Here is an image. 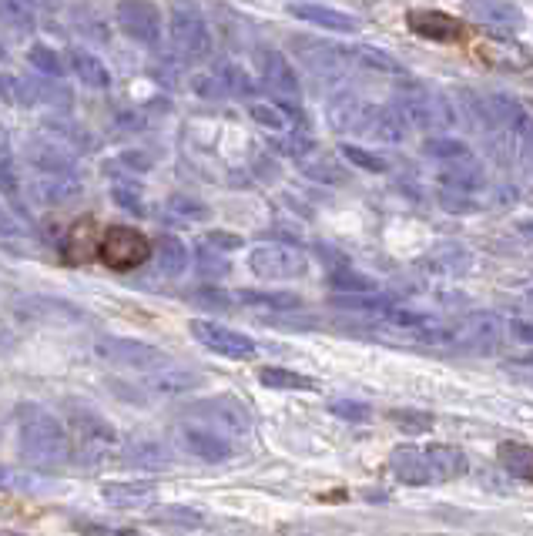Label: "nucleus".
<instances>
[{"instance_id":"obj_1","label":"nucleus","mask_w":533,"mask_h":536,"mask_svg":"<svg viewBox=\"0 0 533 536\" xmlns=\"http://www.w3.org/2000/svg\"><path fill=\"white\" fill-rule=\"evenodd\" d=\"M17 446H21V459L31 466H64L74 459L68 426H61L54 413L31 402L17 409Z\"/></svg>"},{"instance_id":"obj_2","label":"nucleus","mask_w":533,"mask_h":536,"mask_svg":"<svg viewBox=\"0 0 533 536\" xmlns=\"http://www.w3.org/2000/svg\"><path fill=\"white\" fill-rule=\"evenodd\" d=\"M68 433L74 443V456H81L91 466H108L118 456V429L108 419L94 413V406L84 402H68Z\"/></svg>"},{"instance_id":"obj_3","label":"nucleus","mask_w":533,"mask_h":536,"mask_svg":"<svg viewBox=\"0 0 533 536\" xmlns=\"http://www.w3.org/2000/svg\"><path fill=\"white\" fill-rule=\"evenodd\" d=\"M151 252H155L151 238L131 225H111L101 232L98 258L111 268V272H135V268L148 262Z\"/></svg>"},{"instance_id":"obj_4","label":"nucleus","mask_w":533,"mask_h":536,"mask_svg":"<svg viewBox=\"0 0 533 536\" xmlns=\"http://www.w3.org/2000/svg\"><path fill=\"white\" fill-rule=\"evenodd\" d=\"M192 416L202 423L205 429H212L222 439H242L249 436V413H245V406L239 399L232 396H215V399H205L198 402L192 409Z\"/></svg>"},{"instance_id":"obj_5","label":"nucleus","mask_w":533,"mask_h":536,"mask_svg":"<svg viewBox=\"0 0 533 536\" xmlns=\"http://www.w3.org/2000/svg\"><path fill=\"white\" fill-rule=\"evenodd\" d=\"M188 332H192L205 349H212L215 356H222V359H252L255 356V342L249 335L239 329H228L222 322L192 319L188 322Z\"/></svg>"},{"instance_id":"obj_6","label":"nucleus","mask_w":533,"mask_h":536,"mask_svg":"<svg viewBox=\"0 0 533 536\" xmlns=\"http://www.w3.org/2000/svg\"><path fill=\"white\" fill-rule=\"evenodd\" d=\"M249 268L259 279L285 282V279H302L309 262H306V255L295 252L289 245H259L249 255Z\"/></svg>"},{"instance_id":"obj_7","label":"nucleus","mask_w":533,"mask_h":536,"mask_svg":"<svg viewBox=\"0 0 533 536\" xmlns=\"http://www.w3.org/2000/svg\"><path fill=\"white\" fill-rule=\"evenodd\" d=\"M98 356L104 362H114V366H128V369H141V372L161 369L168 362L165 352L148 346V342H138V339H101Z\"/></svg>"},{"instance_id":"obj_8","label":"nucleus","mask_w":533,"mask_h":536,"mask_svg":"<svg viewBox=\"0 0 533 536\" xmlns=\"http://www.w3.org/2000/svg\"><path fill=\"white\" fill-rule=\"evenodd\" d=\"M98 222L94 218H78L61 238V262L64 265H88L91 258H98Z\"/></svg>"},{"instance_id":"obj_9","label":"nucleus","mask_w":533,"mask_h":536,"mask_svg":"<svg viewBox=\"0 0 533 536\" xmlns=\"http://www.w3.org/2000/svg\"><path fill=\"white\" fill-rule=\"evenodd\" d=\"M456 342H463L466 349L480 352V356H493L503 342V322L490 312H477L470 315L463 329H456Z\"/></svg>"},{"instance_id":"obj_10","label":"nucleus","mask_w":533,"mask_h":536,"mask_svg":"<svg viewBox=\"0 0 533 536\" xmlns=\"http://www.w3.org/2000/svg\"><path fill=\"white\" fill-rule=\"evenodd\" d=\"M182 446L202 463H225L232 456V443L205 426H182Z\"/></svg>"},{"instance_id":"obj_11","label":"nucleus","mask_w":533,"mask_h":536,"mask_svg":"<svg viewBox=\"0 0 533 536\" xmlns=\"http://www.w3.org/2000/svg\"><path fill=\"white\" fill-rule=\"evenodd\" d=\"M389 469L399 483L406 486H426L433 483V473H430V463H426V453L416 446H396L393 456H389Z\"/></svg>"},{"instance_id":"obj_12","label":"nucleus","mask_w":533,"mask_h":536,"mask_svg":"<svg viewBox=\"0 0 533 536\" xmlns=\"http://www.w3.org/2000/svg\"><path fill=\"white\" fill-rule=\"evenodd\" d=\"M158 486L141 483V480H121V483H104V503H111L114 510H141V506L155 503Z\"/></svg>"},{"instance_id":"obj_13","label":"nucleus","mask_w":533,"mask_h":536,"mask_svg":"<svg viewBox=\"0 0 533 536\" xmlns=\"http://www.w3.org/2000/svg\"><path fill=\"white\" fill-rule=\"evenodd\" d=\"M426 453V463H430V473H433V483L436 480H460V476L470 469V459L460 446L453 443H433L423 449Z\"/></svg>"},{"instance_id":"obj_14","label":"nucleus","mask_w":533,"mask_h":536,"mask_svg":"<svg viewBox=\"0 0 533 536\" xmlns=\"http://www.w3.org/2000/svg\"><path fill=\"white\" fill-rule=\"evenodd\" d=\"M403 114L420 128H446L450 124V108L443 101L430 98V94H416L403 104Z\"/></svg>"},{"instance_id":"obj_15","label":"nucleus","mask_w":533,"mask_h":536,"mask_svg":"<svg viewBox=\"0 0 533 536\" xmlns=\"http://www.w3.org/2000/svg\"><path fill=\"white\" fill-rule=\"evenodd\" d=\"M125 463L138 466V469H168L171 466V453L165 443L158 439H138L125 449Z\"/></svg>"},{"instance_id":"obj_16","label":"nucleus","mask_w":533,"mask_h":536,"mask_svg":"<svg viewBox=\"0 0 533 536\" xmlns=\"http://www.w3.org/2000/svg\"><path fill=\"white\" fill-rule=\"evenodd\" d=\"M409 24H413L416 34L433 37V41H456V37H460V21H453V17H446V14H436V11L413 14Z\"/></svg>"},{"instance_id":"obj_17","label":"nucleus","mask_w":533,"mask_h":536,"mask_svg":"<svg viewBox=\"0 0 533 536\" xmlns=\"http://www.w3.org/2000/svg\"><path fill=\"white\" fill-rule=\"evenodd\" d=\"M497 459L510 476H517V480H533V446L507 439V443L497 446Z\"/></svg>"},{"instance_id":"obj_18","label":"nucleus","mask_w":533,"mask_h":536,"mask_svg":"<svg viewBox=\"0 0 533 536\" xmlns=\"http://www.w3.org/2000/svg\"><path fill=\"white\" fill-rule=\"evenodd\" d=\"M259 382L269 389H289V392H316V382L309 376H299L292 369H282V366H262L259 369Z\"/></svg>"},{"instance_id":"obj_19","label":"nucleus","mask_w":533,"mask_h":536,"mask_svg":"<svg viewBox=\"0 0 533 536\" xmlns=\"http://www.w3.org/2000/svg\"><path fill=\"white\" fill-rule=\"evenodd\" d=\"M493 118L503 131L510 134H533V121L527 118V111L520 108V104H513L510 98H493Z\"/></svg>"},{"instance_id":"obj_20","label":"nucleus","mask_w":533,"mask_h":536,"mask_svg":"<svg viewBox=\"0 0 533 536\" xmlns=\"http://www.w3.org/2000/svg\"><path fill=\"white\" fill-rule=\"evenodd\" d=\"M470 11L483 17V21L497 24V27H517L520 24V11L507 0H470Z\"/></svg>"},{"instance_id":"obj_21","label":"nucleus","mask_w":533,"mask_h":536,"mask_svg":"<svg viewBox=\"0 0 533 536\" xmlns=\"http://www.w3.org/2000/svg\"><path fill=\"white\" fill-rule=\"evenodd\" d=\"M158 258V268H161V275H182L185 272V265H188V252H185V245L178 242V238H161V242H155V252H151Z\"/></svg>"},{"instance_id":"obj_22","label":"nucleus","mask_w":533,"mask_h":536,"mask_svg":"<svg viewBox=\"0 0 533 536\" xmlns=\"http://www.w3.org/2000/svg\"><path fill=\"white\" fill-rule=\"evenodd\" d=\"M239 299L249 302V305H262V309H275V312L299 309L302 305L299 295H292V292H252V289H245Z\"/></svg>"},{"instance_id":"obj_23","label":"nucleus","mask_w":533,"mask_h":536,"mask_svg":"<svg viewBox=\"0 0 533 536\" xmlns=\"http://www.w3.org/2000/svg\"><path fill=\"white\" fill-rule=\"evenodd\" d=\"M329 285L339 295H366V292L373 295L376 292V282L369 279V275H359V272H332Z\"/></svg>"},{"instance_id":"obj_24","label":"nucleus","mask_w":533,"mask_h":536,"mask_svg":"<svg viewBox=\"0 0 533 536\" xmlns=\"http://www.w3.org/2000/svg\"><path fill=\"white\" fill-rule=\"evenodd\" d=\"M47 483L44 476H37V473H21V469H11V466H4L0 463V490H47Z\"/></svg>"},{"instance_id":"obj_25","label":"nucleus","mask_w":533,"mask_h":536,"mask_svg":"<svg viewBox=\"0 0 533 536\" xmlns=\"http://www.w3.org/2000/svg\"><path fill=\"white\" fill-rule=\"evenodd\" d=\"M389 423H396L403 433H430L433 429V416H426V413H420V409H393L389 413Z\"/></svg>"},{"instance_id":"obj_26","label":"nucleus","mask_w":533,"mask_h":536,"mask_svg":"<svg viewBox=\"0 0 533 536\" xmlns=\"http://www.w3.org/2000/svg\"><path fill=\"white\" fill-rule=\"evenodd\" d=\"M302 17H309V21H316L322 27H332V31H356V17L326 11V7H302Z\"/></svg>"},{"instance_id":"obj_27","label":"nucleus","mask_w":533,"mask_h":536,"mask_svg":"<svg viewBox=\"0 0 533 536\" xmlns=\"http://www.w3.org/2000/svg\"><path fill=\"white\" fill-rule=\"evenodd\" d=\"M426 155H433V158H440V161H460V158H470V148L463 145V141H456V138H433V141H426Z\"/></svg>"},{"instance_id":"obj_28","label":"nucleus","mask_w":533,"mask_h":536,"mask_svg":"<svg viewBox=\"0 0 533 536\" xmlns=\"http://www.w3.org/2000/svg\"><path fill=\"white\" fill-rule=\"evenodd\" d=\"M332 416L339 419H349V423H363L369 419V402H356V399H336L332 402Z\"/></svg>"},{"instance_id":"obj_29","label":"nucleus","mask_w":533,"mask_h":536,"mask_svg":"<svg viewBox=\"0 0 533 536\" xmlns=\"http://www.w3.org/2000/svg\"><path fill=\"white\" fill-rule=\"evenodd\" d=\"M195 382H198V379L192 376V372H171V376L165 372V376H155V379H151V386H155V389H165V392H185V389H192Z\"/></svg>"},{"instance_id":"obj_30","label":"nucleus","mask_w":533,"mask_h":536,"mask_svg":"<svg viewBox=\"0 0 533 536\" xmlns=\"http://www.w3.org/2000/svg\"><path fill=\"white\" fill-rule=\"evenodd\" d=\"M342 155H346L352 165H359V168H366V171H386V161L383 158H376V155H369V151H363V148H352V145H346L342 148Z\"/></svg>"},{"instance_id":"obj_31","label":"nucleus","mask_w":533,"mask_h":536,"mask_svg":"<svg viewBox=\"0 0 533 536\" xmlns=\"http://www.w3.org/2000/svg\"><path fill=\"white\" fill-rule=\"evenodd\" d=\"M158 520H165V523L198 526V523H202V513H198V510H188V506H165V510H158Z\"/></svg>"},{"instance_id":"obj_32","label":"nucleus","mask_w":533,"mask_h":536,"mask_svg":"<svg viewBox=\"0 0 533 536\" xmlns=\"http://www.w3.org/2000/svg\"><path fill=\"white\" fill-rule=\"evenodd\" d=\"M363 61L379 67V71H386V74H406V67L399 61H393V57L383 54V51H363Z\"/></svg>"},{"instance_id":"obj_33","label":"nucleus","mask_w":533,"mask_h":536,"mask_svg":"<svg viewBox=\"0 0 533 536\" xmlns=\"http://www.w3.org/2000/svg\"><path fill=\"white\" fill-rule=\"evenodd\" d=\"M510 335H513L517 342H527V346H533V322L513 319V322H510Z\"/></svg>"},{"instance_id":"obj_34","label":"nucleus","mask_w":533,"mask_h":536,"mask_svg":"<svg viewBox=\"0 0 533 536\" xmlns=\"http://www.w3.org/2000/svg\"><path fill=\"white\" fill-rule=\"evenodd\" d=\"M195 299L202 305H212V309H228V295L225 292H198Z\"/></svg>"},{"instance_id":"obj_35","label":"nucleus","mask_w":533,"mask_h":536,"mask_svg":"<svg viewBox=\"0 0 533 536\" xmlns=\"http://www.w3.org/2000/svg\"><path fill=\"white\" fill-rule=\"evenodd\" d=\"M208 242H212V245H222V248H239V245H242V238H239V235L215 232V235H208Z\"/></svg>"},{"instance_id":"obj_36","label":"nucleus","mask_w":533,"mask_h":536,"mask_svg":"<svg viewBox=\"0 0 533 536\" xmlns=\"http://www.w3.org/2000/svg\"><path fill=\"white\" fill-rule=\"evenodd\" d=\"M255 118H262L265 124H282L279 118H272V114H269V111H255Z\"/></svg>"},{"instance_id":"obj_37","label":"nucleus","mask_w":533,"mask_h":536,"mask_svg":"<svg viewBox=\"0 0 533 536\" xmlns=\"http://www.w3.org/2000/svg\"><path fill=\"white\" fill-rule=\"evenodd\" d=\"M523 362H527V366H533V356H527V359H523Z\"/></svg>"},{"instance_id":"obj_38","label":"nucleus","mask_w":533,"mask_h":536,"mask_svg":"<svg viewBox=\"0 0 533 536\" xmlns=\"http://www.w3.org/2000/svg\"><path fill=\"white\" fill-rule=\"evenodd\" d=\"M0 536H21V533H0Z\"/></svg>"}]
</instances>
